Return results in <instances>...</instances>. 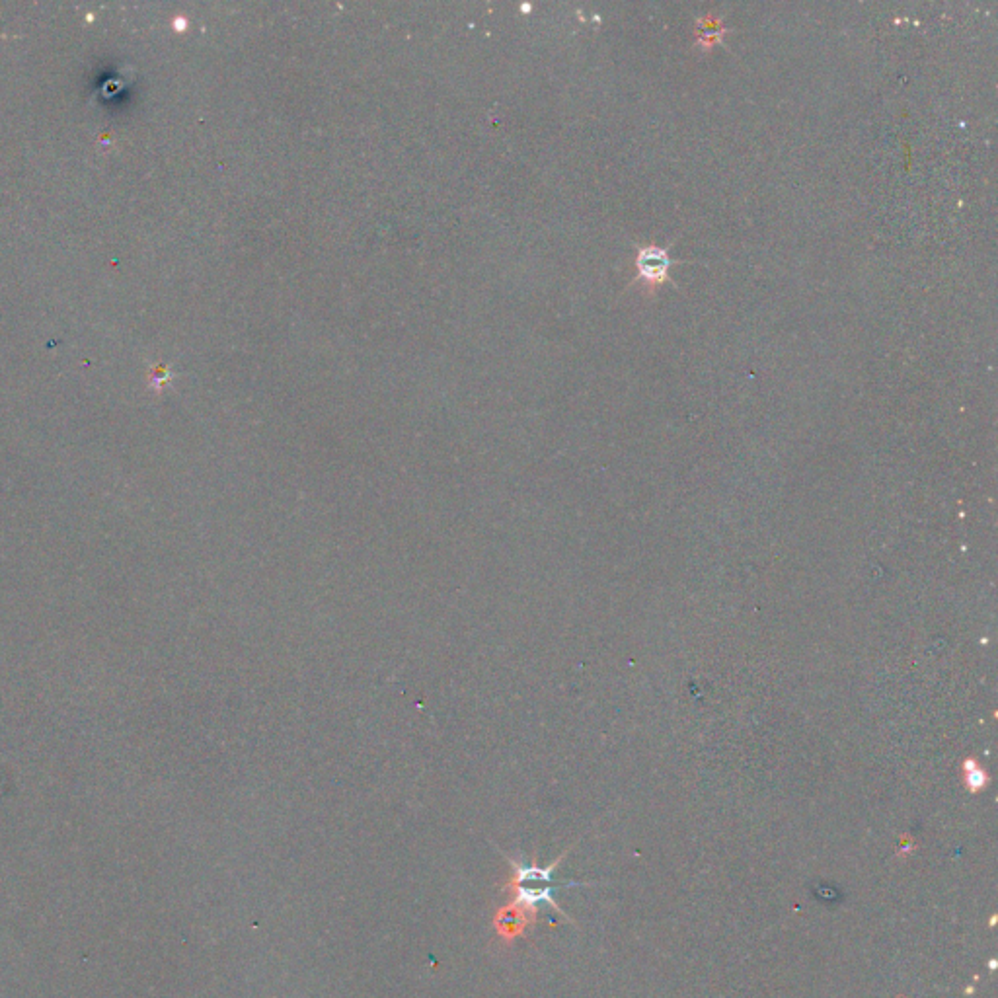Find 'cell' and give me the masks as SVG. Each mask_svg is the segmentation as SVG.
Wrapping results in <instances>:
<instances>
[{"label": "cell", "mask_w": 998, "mask_h": 998, "mask_svg": "<svg viewBox=\"0 0 998 998\" xmlns=\"http://www.w3.org/2000/svg\"><path fill=\"white\" fill-rule=\"evenodd\" d=\"M730 30L724 28L722 20L708 14V16H702L696 20V43L702 45L704 49H710L714 43H722L724 36L728 34Z\"/></svg>", "instance_id": "obj_3"}, {"label": "cell", "mask_w": 998, "mask_h": 998, "mask_svg": "<svg viewBox=\"0 0 998 998\" xmlns=\"http://www.w3.org/2000/svg\"><path fill=\"white\" fill-rule=\"evenodd\" d=\"M538 909H531V907H525L521 903H509V905H503L499 907L494 915V928L498 932L499 938L511 946L519 936H523L527 932L529 926H533L537 922Z\"/></svg>", "instance_id": "obj_2"}, {"label": "cell", "mask_w": 998, "mask_h": 998, "mask_svg": "<svg viewBox=\"0 0 998 998\" xmlns=\"http://www.w3.org/2000/svg\"><path fill=\"white\" fill-rule=\"evenodd\" d=\"M679 260L669 256V246L661 248L657 244L638 246L636 254V277L632 283H640L646 291H657L661 285L669 283V273Z\"/></svg>", "instance_id": "obj_1"}]
</instances>
